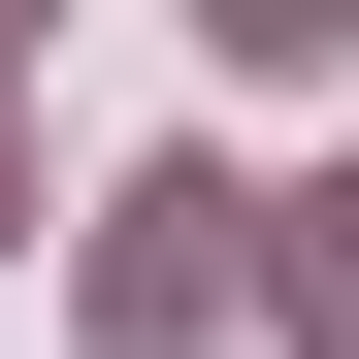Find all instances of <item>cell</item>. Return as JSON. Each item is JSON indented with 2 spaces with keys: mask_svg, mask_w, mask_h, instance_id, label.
Returning <instances> with one entry per match:
<instances>
[{
  "mask_svg": "<svg viewBox=\"0 0 359 359\" xmlns=\"http://www.w3.org/2000/svg\"><path fill=\"white\" fill-rule=\"evenodd\" d=\"M229 229H262V196H229V163H163V196H98V327L163 359V327H196V294H229Z\"/></svg>",
  "mask_w": 359,
  "mask_h": 359,
  "instance_id": "obj_1",
  "label": "cell"
},
{
  "mask_svg": "<svg viewBox=\"0 0 359 359\" xmlns=\"http://www.w3.org/2000/svg\"><path fill=\"white\" fill-rule=\"evenodd\" d=\"M262 294H294V359H359V163H327V196L262 229Z\"/></svg>",
  "mask_w": 359,
  "mask_h": 359,
  "instance_id": "obj_2",
  "label": "cell"
},
{
  "mask_svg": "<svg viewBox=\"0 0 359 359\" xmlns=\"http://www.w3.org/2000/svg\"><path fill=\"white\" fill-rule=\"evenodd\" d=\"M196 33H229V66H327V33H359V0H196Z\"/></svg>",
  "mask_w": 359,
  "mask_h": 359,
  "instance_id": "obj_3",
  "label": "cell"
},
{
  "mask_svg": "<svg viewBox=\"0 0 359 359\" xmlns=\"http://www.w3.org/2000/svg\"><path fill=\"white\" fill-rule=\"evenodd\" d=\"M0 33H33V0H0Z\"/></svg>",
  "mask_w": 359,
  "mask_h": 359,
  "instance_id": "obj_4",
  "label": "cell"
}]
</instances>
